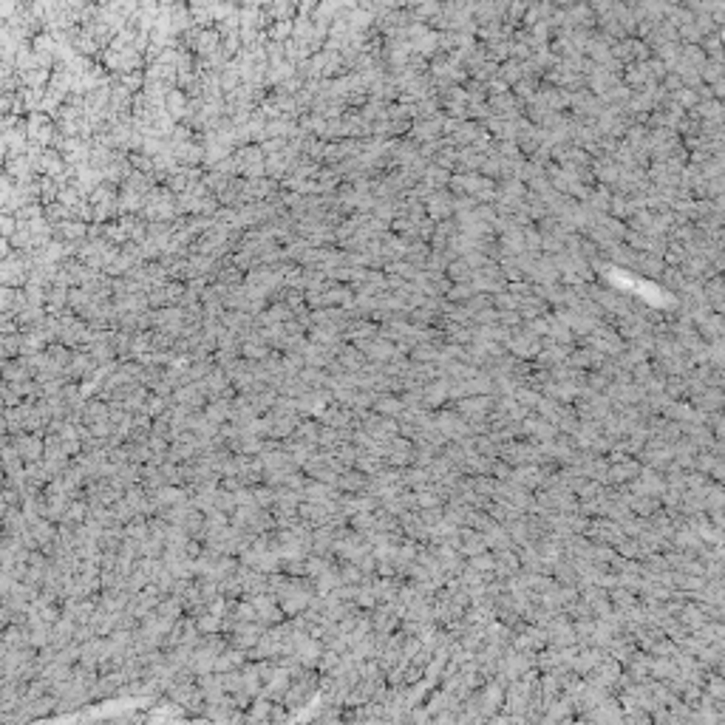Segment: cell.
Segmentation results:
<instances>
[{
  "mask_svg": "<svg viewBox=\"0 0 725 725\" xmlns=\"http://www.w3.org/2000/svg\"><path fill=\"white\" fill-rule=\"evenodd\" d=\"M28 281V266L20 255H6L0 258V286H23Z\"/></svg>",
  "mask_w": 725,
  "mask_h": 725,
  "instance_id": "cell-1",
  "label": "cell"
},
{
  "mask_svg": "<svg viewBox=\"0 0 725 725\" xmlns=\"http://www.w3.org/2000/svg\"><path fill=\"white\" fill-rule=\"evenodd\" d=\"M9 439L20 450V457H23L26 465L43 459V439H40V434H9Z\"/></svg>",
  "mask_w": 725,
  "mask_h": 725,
  "instance_id": "cell-2",
  "label": "cell"
},
{
  "mask_svg": "<svg viewBox=\"0 0 725 725\" xmlns=\"http://www.w3.org/2000/svg\"><path fill=\"white\" fill-rule=\"evenodd\" d=\"M0 377H3V383H23V380H32V369H28V362L23 357H9L0 362Z\"/></svg>",
  "mask_w": 725,
  "mask_h": 725,
  "instance_id": "cell-3",
  "label": "cell"
},
{
  "mask_svg": "<svg viewBox=\"0 0 725 725\" xmlns=\"http://www.w3.org/2000/svg\"><path fill=\"white\" fill-rule=\"evenodd\" d=\"M0 465H3V473H6V476H12V473H23V468H26V462H23V457H20V450L15 448L12 439H9L3 448H0Z\"/></svg>",
  "mask_w": 725,
  "mask_h": 725,
  "instance_id": "cell-4",
  "label": "cell"
},
{
  "mask_svg": "<svg viewBox=\"0 0 725 725\" xmlns=\"http://www.w3.org/2000/svg\"><path fill=\"white\" fill-rule=\"evenodd\" d=\"M0 530L9 533V535L26 533V530H28V522H26V516H23V510H20V507H9L6 516L0 519Z\"/></svg>",
  "mask_w": 725,
  "mask_h": 725,
  "instance_id": "cell-5",
  "label": "cell"
},
{
  "mask_svg": "<svg viewBox=\"0 0 725 725\" xmlns=\"http://www.w3.org/2000/svg\"><path fill=\"white\" fill-rule=\"evenodd\" d=\"M0 641H3L6 646H32V643H28V629L20 626V623H6Z\"/></svg>",
  "mask_w": 725,
  "mask_h": 725,
  "instance_id": "cell-6",
  "label": "cell"
},
{
  "mask_svg": "<svg viewBox=\"0 0 725 725\" xmlns=\"http://www.w3.org/2000/svg\"><path fill=\"white\" fill-rule=\"evenodd\" d=\"M23 425H26V403L6 405V428H9V434H23Z\"/></svg>",
  "mask_w": 725,
  "mask_h": 725,
  "instance_id": "cell-7",
  "label": "cell"
},
{
  "mask_svg": "<svg viewBox=\"0 0 725 725\" xmlns=\"http://www.w3.org/2000/svg\"><path fill=\"white\" fill-rule=\"evenodd\" d=\"M9 357H20V335H3V360Z\"/></svg>",
  "mask_w": 725,
  "mask_h": 725,
  "instance_id": "cell-8",
  "label": "cell"
},
{
  "mask_svg": "<svg viewBox=\"0 0 725 725\" xmlns=\"http://www.w3.org/2000/svg\"><path fill=\"white\" fill-rule=\"evenodd\" d=\"M12 331H17V320L12 312H0V335H12Z\"/></svg>",
  "mask_w": 725,
  "mask_h": 725,
  "instance_id": "cell-9",
  "label": "cell"
},
{
  "mask_svg": "<svg viewBox=\"0 0 725 725\" xmlns=\"http://www.w3.org/2000/svg\"><path fill=\"white\" fill-rule=\"evenodd\" d=\"M618 3V0H589V9L595 12V17H600V15H607V12H612V6Z\"/></svg>",
  "mask_w": 725,
  "mask_h": 725,
  "instance_id": "cell-10",
  "label": "cell"
},
{
  "mask_svg": "<svg viewBox=\"0 0 725 725\" xmlns=\"http://www.w3.org/2000/svg\"><path fill=\"white\" fill-rule=\"evenodd\" d=\"M15 227H17V224H15L12 216H0V235H6V238H9V235L15 232Z\"/></svg>",
  "mask_w": 725,
  "mask_h": 725,
  "instance_id": "cell-11",
  "label": "cell"
},
{
  "mask_svg": "<svg viewBox=\"0 0 725 725\" xmlns=\"http://www.w3.org/2000/svg\"><path fill=\"white\" fill-rule=\"evenodd\" d=\"M6 255H9V238L0 235V258H6Z\"/></svg>",
  "mask_w": 725,
  "mask_h": 725,
  "instance_id": "cell-12",
  "label": "cell"
},
{
  "mask_svg": "<svg viewBox=\"0 0 725 725\" xmlns=\"http://www.w3.org/2000/svg\"><path fill=\"white\" fill-rule=\"evenodd\" d=\"M6 510H9V502L3 499V493H0V519H3V516H6Z\"/></svg>",
  "mask_w": 725,
  "mask_h": 725,
  "instance_id": "cell-13",
  "label": "cell"
},
{
  "mask_svg": "<svg viewBox=\"0 0 725 725\" xmlns=\"http://www.w3.org/2000/svg\"><path fill=\"white\" fill-rule=\"evenodd\" d=\"M3 488H6V473L0 470V490H3Z\"/></svg>",
  "mask_w": 725,
  "mask_h": 725,
  "instance_id": "cell-14",
  "label": "cell"
}]
</instances>
